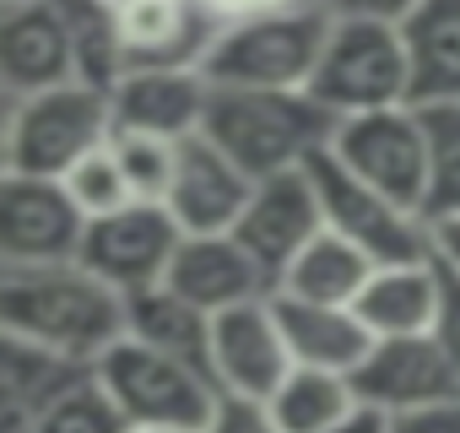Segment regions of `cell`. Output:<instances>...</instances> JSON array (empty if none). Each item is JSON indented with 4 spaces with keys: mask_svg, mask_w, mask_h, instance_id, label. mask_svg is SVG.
<instances>
[{
    "mask_svg": "<svg viewBox=\"0 0 460 433\" xmlns=\"http://www.w3.org/2000/svg\"><path fill=\"white\" fill-rule=\"evenodd\" d=\"M433 130V200L428 211H460V103L422 109Z\"/></svg>",
    "mask_w": 460,
    "mask_h": 433,
    "instance_id": "cell-29",
    "label": "cell"
},
{
    "mask_svg": "<svg viewBox=\"0 0 460 433\" xmlns=\"http://www.w3.org/2000/svg\"><path fill=\"white\" fill-rule=\"evenodd\" d=\"M125 304H130V336H141V341H152L163 352H179V358L211 368V314L200 304H190L168 282L146 287V293H130Z\"/></svg>",
    "mask_w": 460,
    "mask_h": 433,
    "instance_id": "cell-25",
    "label": "cell"
},
{
    "mask_svg": "<svg viewBox=\"0 0 460 433\" xmlns=\"http://www.w3.org/2000/svg\"><path fill=\"white\" fill-rule=\"evenodd\" d=\"M114 33L125 66H200L217 22L195 0H114Z\"/></svg>",
    "mask_w": 460,
    "mask_h": 433,
    "instance_id": "cell-17",
    "label": "cell"
},
{
    "mask_svg": "<svg viewBox=\"0 0 460 433\" xmlns=\"http://www.w3.org/2000/svg\"><path fill=\"white\" fill-rule=\"evenodd\" d=\"M401 33L411 55V103H460V0H417L401 17Z\"/></svg>",
    "mask_w": 460,
    "mask_h": 433,
    "instance_id": "cell-21",
    "label": "cell"
},
{
    "mask_svg": "<svg viewBox=\"0 0 460 433\" xmlns=\"http://www.w3.org/2000/svg\"><path fill=\"white\" fill-rule=\"evenodd\" d=\"M428 255L438 271L460 277V211H428Z\"/></svg>",
    "mask_w": 460,
    "mask_h": 433,
    "instance_id": "cell-31",
    "label": "cell"
},
{
    "mask_svg": "<svg viewBox=\"0 0 460 433\" xmlns=\"http://www.w3.org/2000/svg\"><path fill=\"white\" fill-rule=\"evenodd\" d=\"M433 336L444 341V352H449V363L460 374V277H449V271H444V309H438V331Z\"/></svg>",
    "mask_w": 460,
    "mask_h": 433,
    "instance_id": "cell-34",
    "label": "cell"
},
{
    "mask_svg": "<svg viewBox=\"0 0 460 433\" xmlns=\"http://www.w3.org/2000/svg\"><path fill=\"white\" fill-rule=\"evenodd\" d=\"M250 190H255V179L217 141L190 136L179 146V168H173V184H168L163 206L179 216L184 234H234L244 206H250Z\"/></svg>",
    "mask_w": 460,
    "mask_h": 433,
    "instance_id": "cell-16",
    "label": "cell"
},
{
    "mask_svg": "<svg viewBox=\"0 0 460 433\" xmlns=\"http://www.w3.org/2000/svg\"><path fill=\"white\" fill-rule=\"evenodd\" d=\"M200 433H282V422L271 417V401H261V395H234V390H222Z\"/></svg>",
    "mask_w": 460,
    "mask_h": 433,
    "instance_id": "cell-30",
    "label": "cell"
},
{
    "mask_svg": "<svg viewBox=\"0 0 460 433\" xmlns=\"http://www.w3.org/2000/svg\"><path fill=\"white\" fill-rule=\"evenodd\" d=\"M130 433H200V428H130Z\"/></svg>",
    "mask_w": 460,
    "mask_h": 433,
    "instance_id": "cell-37",
    "label": "cell"
},
{
    "mask_svg": "<svg viewBox=\"0 0 460 433\" xmlns=\"http://www.w3.org/2000/svg\"><path fill=\"white\" fill-rule=\"evenodd\" d=\"M119 168L130 173V190L136 200H168V184H173V168H179V146L184 141H168V136H152V130H119L109 136Z\"/></svg>",
    "mask_w": 460,
    "mask_h": 433,
    "instance_id": "cell-27",
    "label": "cell"
},
{
    "mask_svg": "<svg viewBox=\"0 0 460 433\" xmlns=\"http://www.w3.org/2000/svg\"><path fill=\"white\" fill-rule=\"evenodd\" d=\"M87 374H93V363H82V358H66V352H55L44 341L0 331V406H6L0 422L33 417L39 406H49L60 390H71Z\"/></svg>",
    "mask_w": 460,
    "mask_h": 433,
    "instance_id": "cell-22",
    "label": "cell"
},
{
    "mask_svg": "<svg viewBox=\"0 0 460 433\" xmlns=\"http://www.w3.org/2000/svg\"><path fill=\"white\" fill-rule=\"evenodd\" d=\"M309 98L336 119L411 103V55L401 22L379 17H331L320 66L309 76Z\"/></svg>",
    "mask_w": 460,
    "mask_h": 433,
    "instance_id": "cell-5",
    "label": "cell"
},
{
    "mask_svg": "<svg viewBox=\"0 0 460 433\" xmlns=\"http://www.w3.org/2000/svg\"><path fill=\"white\" fill-rule=\"evenodd\" d=\"M336 114L320 109L309 93H277V87H211V109L200 136L217 141L250 179L293 173L314 152L331 146Z\"/></svg>",
    "mask_w": 460,
    "mask_h": 433,
    "instance_id": "cell-2",
    "label": "cell"
},
{
    "mask_svg": "<svg viewBox=\"0 0 460 433\" xmlns=\"http://www.w3.org/2000/svg\"><path fill=\"white\" fill-rule=\"evenodd\" d=\"M109 136H114L109 87L76 76L66 87L6 98V109H0V168L6 173L60 179L87 152H98Z\"/></svg>",
    "mask_w": 460,
    "mask_h": 433,
    "instance_id": "cell-3",
    "label": "cell"
},
{
    "mask_svg": "<svg viewBox=\"0 0 460 433\" xmlns=\"http://www.w3.org/2000/svg\"><path fill=\"white\" fill-rule=\"evenodd\" d=\"M93 374L130 428H206V417L222 395L211 368H200L179 352H163L130 331L93 363Z\"/></svg>",
    "mask_w": 460,
    "mask_h": 433,
    "instance_id": "cell-6",
    "label": "cell"
},
{
    "mask_svg": "<svg viewBox=\"0 0 460 433\" xmlns=\"http://www.w3.org/2000/svg\"><path fill=\"white\" fill-rule=\"evenodd\" d=\"M0 331L98 363L130 331V304L82 261L0 266Z\"/></svg>",
    "mask_w": 460,
    "mask_h": 433,
    "instance_id": "cell-1",
    "label": "cell"
},
{
    "mask_svg": "<svg viewBox=\"0 0 460 433\" xmlns=\"http://www.w3.org/2000/svg\"><path fill=\"white\" fill-rule=\"evenodd\" d=\"M82 76V44L66 0H6L0 6V98H28Z\"/></svg>",
    "mask_w": 460,
    "mask_h": 433,
    "instance_id": "cell-10",
    "label": "cell"
},
{
    "mask_svg": "<svg viewBox=\"0 0 460 433\" xmlns=\"http://www.w3.org/2000/svg\"><path fill=\"white\" fill-rule=\"evenodd\" d=\"M0 433H130V422L119 417V406L109 401L98 374H87L71 390H60L49 406H39L33 417L0 422Z\"/></svg>",
    "mask_w": 460,
    "mask_h": 433,
    "instance_id": "cell-26",
    "label": "cell"
},
{
    "mask_svg": "<svg viewBox=\"0 0 460 433\" xmlns=\"http://www.w3.org/2000/svg\"><path fill=\"white\" fill-rule=\"evenodd\" d=\"M385 433H460V401L428 406V411H411V417H390Z\"/></svg>",
    "mask_w": 460,
    "mask_h": 433,
    "instance_id": "cell-33",
    "label": "cell"
},
{
    "mask_svg": "<svg viewBox=\"0 0 460 433\" xmlns=\"http://www.w3.org/2000/svg\"><path fill=\"white\" fill-rule=\"evenodd\" d=\"M331 33V12L320 0H298V6L227 22L217 28L200 71L211 87H277V93H309V76L320 66Z\"/></svg>",
    "mask_w": 460,
    "mask_h": 433,
    "instance_id": "cell-4",
    "label": "cell"
},
{
    "mask_svg": "<svg viewBox=\"0 0 460 433\" xmlns=\"http://www.w3.org/2000/svg\"><path fill=\"white\" fill-rule=\"evenodd\" d=\"M168 287L184 293L190 304H200L206 314H217V309L266 298L271 277L234 234H184V244L168 266Z\"/></svg>",
    "mask_w": 460,
    "mask_h": 433,
    "instance_id": "cell-18",
    "label": "cell"
},
{
    "mask_svg": "<svg viewBox=\"0 0 460 433\" xmlns=\"http://www.w3.org/2000/svg\"><path fill=\"white\" fill-rule=\"evenodd\" d=\"M374 266H379V261H368L352 239L320 228V234L282 266V277H277L271 293H288V298H304V304H358V293H363V282H368Z\"/></svg>",
    "mask_w": 460,
    "mask_h": 433,
    "instance_id": "cell-23",
    "label": "cell"
},
{
    "mask_svg": "<svg viewBox=\"0 0 460 433\" xmlns=\"http://www.w3.org/2000/svg\"><path fill=\"white\" fill-rule=\"evenodd\" d=\"M87 216L60 179L6 173L0 179V266H49L76 261Z\"/></svg>",
    "mask_w": 460,
    "mask_h": 433,
    "instance_id": "cell-12",
    "label": "cell"
},
{
    "mask_svg": "<svg viewBox=\"0 0 460 433\" xmlns=\"http://www.w3.org/2000/svg\"><path fill=\"white\" fill-rule=\"evenodd\" d=\"M288 374H293V347L282 336L271 293L211 314V379H217V390L271 401V390Z\"/></svg>",
    "mask_w": 460,
    "mask_h": 433,
    "instance_id": "cell-13",
    "label": "cell"
},
{
    "mask_svg": "<svg viewBox=\"0 0 460 433\" xmlns=\"http://www.w3.org/2000/svg\"><path fill=\"white\" fill-rule=\"evenodd\" d=\"M331 17H379V22H401L417 0H320Z\"/></svg>",
    "mask_w": 460,
    "mask_h": 433,
    "instance_id": "cell-35",
    "label": "cell"
},
{
    "mask_svg": "<svg viewBox=\"0 0 460 433\" xmlns=\"http://www.w3.org/2000/svg\"><path fill=\"white\" fill-rule=\"evenodd\" d=\"M195 6L227 28V22H250V17H266V12H282V6H298V0H195Z\"/></svg>",
    "mask_w": 460,
    "mask_h": 433,
    "instance_id": "cell-32",
    "label": "cell"
},
{
    "mask_svg": "<svg viewBox=\"0 0 460 433\" xmlns=\"http://www.w3.org/2000/svg\"><path fill=\"white\" fill-rule=\"evenodd\" d=\"M179 244H184V228L163 200H130L125 211L87 223V239H82L76 261L93 277H103L114 293L130 298V293H146V287L168 282V266H173Z\"/></svg>",
    "mask_w": 460,
    "mask_h": 433,
    "instance_id": "cell-9",
    "label": "cell"
},
{
    "mask_svg": "<svg viewBox=\"0 0 460 433\" xmlns=\"http://www.w3.org/2000/svg\"><path fill=\"white\" fill-rule=\"evenodd\" d=\"M325 228V211H320V190H314V173L309 163L293 168V173H271V179H255L250 190V206L239 216L234 239L266 266L271 287L282 277V266Z\"/></svg>",
    "mask_w": 460,
    "mask_h": 433,
    "instance_id": "cell-15",
    "label": "cell"
},
{
    "mask_svg": "<svg viewBox=\"0 0 460 433\" xmlns=\"http://www.w3.org/2000/svg\"><path fill=\"white\" fill-rule=\"evenodd\" d=\"M352 390L379 417H411V411L460 401V374L433 331L428 336H385L352 368Z\"/></svg>",
    "mask_w": 460,
    "mask_h": 433,
    "instance_id": "cell-11",
    "label": "cell"
},
{
    "mask_svg": "<svg viewBox=\"0 0 460 433\" xmlns=\"http://www.w3.org/2000/svg\"><path fill=\"white\" fill-rule=\"evenodd\" d=\"M271 304H277L282 336L293 347V363H304V368L352 374L374 347V331L358 320L352 304H304L288 293H271Z\"/></svg>",
    "mask_w": 460,
    "mask_h": 433,
    "instance_id": "cell-20",
    "label": "cell"
},
{
    "mask_svg": "<svg viewBox=\"0 0 460 433\" xmlns=\"http://www.w3.org/2000/svg\"><path fill=\"white\" fill-rule=\"evenodd\" d=\"M352 309L374 331V341H385V336H428V331H438L444 271L433 266V255H422V261H379Z\"/></svg>",
    "mask_w": 460,
    "mask_h": 433,
    "instance_id": "cell-19",
    "label": "cell"
},
{
    "mask_svg": "<svg viewBox=\"0 0 460 433\" xmlns=\"http://www.w3.org/2000/svg\"><path fill=\"white\" fill-rule=\"evenodd\" d=\"M331 152L358 179H368L374 190H385L390 200L428 216V200H433V130H428V114L417 103L336 119Z\"/></svg>",
    "mask_w": 460,
    "mask_h": 433,
    "instance_id": "cell-7",
    "label": "cell"
},
{
    "mask_svg": "<svg viewBox=\"0 0 460 433\" xmlns=\"http://www.w3.org/2000/svg\"><path fill=\"white\" fill-rule=\"evenodd\" d=\"M309 173H314V190H320L325 228L352 239L368 261H422L428 255V216L390 200L368 179H358L331 146L309 157Z\"/></svg>",
    "mask_w": 460,
    "mask_h": 433,
    "instance_id": "cell-8",
    "label": "cell"
},
{
    "mask_svg": "<svg viewBox=\"0 0 460 433\" xmlns=\"http://www.w3.org/2000/svg\"><path fill=\"white\" fill-rule=\"evenodd\" d=\"M60 184L71 190V200L82 206L87 223H98V216H114V211H125V206L136 200L130 173L119 168V157H114V146H109V141H103L98 152H87L71 173H60Z\"/></svg>",
    "mask_w": 460,
    "mask_h": 433,
    "instance_id": "cell-28",
    "label": "cell"
},
{
    "mask_svg": "<svg viewBox=\"0 0 460 433\" xmlns=\"http://www.w3.org/2000/svg\"><path fill=\"white\" fill-rule=\"evenodd\" d=\"M109 103H114L119 130H152L168 141H190L206 125L211 76L200 66H125L109 82Z\"/></svg>",
    "mask_w": 460,
    "mask_h": 433,
    "instance_id": "cell-14",
    "label": "cell"
},
{
    "mask_svg": "<svg viewBox=\"0 0 460 433\" xmlns=\"http://www.w3.org/2000/svg\"><path fill=\"white\" fill-rule=\"evenodd\" d=\"M385 428H390V417H379V411H368V406H363L358 417H347V422H341V428H331V433H385Z\"/></svg>",
    "mask_w": 460,
    "mask_h": 433,
    "instance_id": "cell-36",
    "label": "cell"
},
{
    "mask_svg": "<svg viewBox=\"0 0 460 433\" xmlns=\"http://www.w3.org/2000/svg\"><path fill=\"white\" fill-rule=\"evenodd\" d=\"M358 411H363V401L352 390V374L293 363V374L271 390V417L282 422V433H331Z\"/></svg>",
    "mask_w": 460,
    "mask_h": 433,
    "instance_id": "cell-24",
    "label": "cell"
}]
</instances>
